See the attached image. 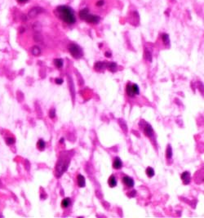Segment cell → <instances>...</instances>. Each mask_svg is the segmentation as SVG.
<instances>
[{"mask_svg":"<svg viewBox=\"0 0 204 218\" xmlns=\"http://www.w3.org/2000/svg\"><path fill=\"white\" fill-rule=\"evenodd\" d=\"M56 11H57L59 17L65 22L69 24V25H72V24L75 23L76 18L74 16V13L70 7L67 6H59L56 7Z\"/></svg>","mask_w":204,"mask_h":218,"instance_id":"obj_1","label":"cell"},{"mask_svg":"<svg viewBox=\"0 0 204 218\" xmlns=\"http://www.w3.org/2000/svg\"><path fill=\"white\" fill-rule=\"evenodd\" d=\"M69 53H71V55H72L74 58H77V59L81 58L83 55L82 48L77 44H74V43L70 44L69 46Z\"/></svg>","mask_w":204,"mask_h":218,"instance_id":"obj_2","label":"cell"},{"mask_svg":"<svg viewBox=\"0 0 204 218\" xmlns=\"http://www.w3.org/2000/svg\"><path fill=\"white\" fill-rule=\"evenodd\" d=\"M43 12V9L40 7H34L31 8L28 12V16L30 18H35L37 16H39L40 13Z\"/></svg>","mask_w":204,"mask_h":218,"instance_id":"obj_3","label":"cell"},{"mask_svg":"<svg viewBox=\"0 0 204 218\" xmlns=\"http://www.w3.org/2000/svg\"><path fill=\"white\" fill-rule=\"evenodd\" d=\"M100 20H101L100 16H96V15H92V14H89V15L87 16V18L85 19V21H87L89 23H93V24L99 23Z\"/></svg>","mask_w":204,"mask_h":218,"instance_id":"obj_4","label":"cell"},{"mask_svg":"<svg viewBox=\"0 0 204 218\" xmlns=\"http://www.w3.org/2000/svg\"><path fill=\"white\" fill-rule=\"evenodd\" d=\"M122 181H123V183H124L127 187H133V186H134V184H135V183H134L133 179H132L131 177H128V176L123 177Z\"/></svg>","mask_w":204,"mask_h":218,"instance_id":"obj_5","label":"cell"},{"mask_svg":"<svg viewBox=\"0 0 204 218\" xmlns=\"http://www.w3.org/2000/svg\"><path fill=\"white\" fill-rule=\"evenodd\" d=\"M181 179L184 185H187L190 181V173L189 172H184L181 175Z\"/></svg>","mask_w":204,"mask_h":218,"instance_id":"obj_6","label":"cell"},{"mask_svg":"<svg viewBox=\"0 0 204 218\" xmlns=\"http://www.w3.org/2000/svg\"><path fill=\"white\" fill-rule=\"evenodd\" d=\"M113 167L114 169H120L122 167V162L118 157L114 159V161L113 163Z\"/></svg>","mask_w":204,"mask_h":218,"instance_id":"obj_7","label":"cell"},{"mask_svg":"<svg viewBox=\"0 0 204 218\" xmlns=\"http://www.w3.org/2000/svg\"><path fill=\"white\" fill-rule=\"evenodd\" d=\"M89 10L87 8H83V9H82L81 11L79 12V17L82 19V20H84L85 21V19L87 18V16L89 15Z\"/></svg>","mask_w":204,"mask_h":218,"instance_id":"obj_8","label":"cell"},{"mask_svg":"<svg viewBox=\"0 0 204 218\" xmlns=\"http://www.w3.org/2000/svg\"><path fill=\"white\" fill-rule=\"evenodd\" d=\"M78 185L79 187H84L86 185V181H85V177L82 175H78Z\"/></svg>","mask_w":204,"mask_h":218,"instance_id":"obj_9","label":"cell"},{"mask_svg":"<svg viewBox=\"0 0 204 218\" xmlns=\"http://www.w3.org/2000/svg\"><path fill=\"white\" fill-rule=\"evenodd\" d=\"M109 185H110V187H115L117 186V180H116V177L113 176V175H112V176L109 178V181H108Z\"/></svg>","mask_w":204,"mask_h":218,"instance_id":"obj_10","label":"cell"},{"mask_svg":"<svg viewBox=\"0 0 204 218\" xmlns=\"http://www.w3.org/2000/svg\"><path fill=\"white\" fill-rule=\"evenodd\" d=\"M145 134L148 136H152L154 135V131L153 128L151 127L150 125H147L146 127L145 128Z\"/></svg>","mask_w":204,"mask_h":218,"instance_id":"obj_11","label":"cell"},{"mask_svg":"<svg viewBox=\"0 0 204 218\" xmlns=\"http://www.w3.org/2000/svg\"><path fill=\"white\" fill-rule=\"evenodd\" d=\"M127 93L129 97H134V92H133V89H132V84L128 83L127 85Z\"/></svg>","mask_w":204,"mask_h":218,"instance_id":"obj_12","label":"cell"},{"mask_svg":"<svg viewBox=\"0 0 204 218\" xmlns=\"http://www.w3.org/2000/svg\"><path fill=\"white\" fill-rule=\"evenodd\" d=\"M37 147H38V149H39V150H43L44 149H45V147H46V143L44 142V141L42 140V139H40L39 141V142H38V144H37Z\"/></svg>","mask_w":204,"mask_h":218,"instance_id":"obj_13","label":"cell"},{"mask_svg":"<svg viewBox=\"0 0 204 218\" xmlns=\"http://www.w3.org/2000/svg\"><path fill=\"white\" fill-rule=\"evenodd\" d=\"M70 203H71L70 199L69 198H64V199L62 200V202H61V206H62V207H64V208H66L70 205Z\"/></svg>","mask_w":204,"mask_h":218,"instance_id":"obj_14","label":"cell"},{"mask_svg":"<svg viewBox=\"0 0 204 218\" xmlns=\"http://www.w3.org/2000/svg\"><path fill=\"white\" fill-rule=\"evenodd\" d=\"M31 51H32V54L34 55V56H39L41 53V50H40V48L38 46L33 47Z\"/></svg>","mask_w":204,"mask_h":218,"instance_id":"obj_15","label":"cell"},{"mask_svg":"<svg viewBox=\"0 0 204 218\" xmlns=\"http://www.w3.org/2000/svg\"><path fill=\"white\" fill-rule=\"evenodd\" d=\"M146 174H147V176H148L149 177H153L154 176V174H155L154 170L152 168H148L146 169Z\"/></svg>","mask_w":204,"mask_h":218,"instance_id":"obj_16","label":"cell"},{"mask_svg":"<svg viewBox=\"0 0 204 218\" xmlns=\"http://www.w3.org/2000/svg\"><path fill=\"white\" fill-rule=\"evenodd\" d=\"M55 65L58 68H61L63 66V60L62 59H55L54 60Z\"/></svg>","mask_w":204,"mask_h":218,"instance_id":"obj_17","label":"cell"},{"mask_svg":"<svg viewBox=\"0 0 204 218\" xmlns=\"http://www.w3.org/2000/svg\"><path fill=\"white\" fill-rule=\"evenodd\" d=\"M108 68L111 71V72H115V71L117 70V65L115 63L112 62L108 65Z\"/></svg>","mask_w":204,"mask_h":218,"instance_id":"obj_18","label":"cell"},{"mask_svg":"<svg viewBox=\"0 0 204 218\" xmlns=\"http://www.w3.org/2000/svg\"><path fill=\"white\" fill-rule=\"evenodd\" d=\"M132 89H133V92H134L135 96L136 95H138L140 93V88H139V86L137 84H136V83L132 84Z\"/></svg>","mask_w":204,"mask_h":218,"instance_id":"obj_19","label":"cell"},{"mask_svg":"<svg viewBox=\"0 0 204 218\" xmlns=\"http://www.w3.org/2000/svg\"><path fill=\"white\" fill-rule=\"evenodd\" d=\"M163 41L166 45H168L170 42V39H169V35L167 34H163Z\"/></svg>","mask_w":204,"mask_h":218,"instance_id":"obj_20","label":"cell"},{"mask_svg":"<svg viewBox=\"0 0 204 218\" xmlns=\"http://www.w3.org/2000/svg\"><path fill=\"white\" fill-rule=\"evenodd\" d=\"M172 156V147H171V145H168V147L167 149V158L171 159Z\"/></svg>","mask_w":204,"mask_h":218,"instance_id":"obj_21","label":"cell"},{"mask_svg":"<svg viewBox=\"0 0 204 218\" xmlns=\"http://www.w3.org/2000/svg\"><path fill=\"white\" fill-rule=\"evenodd\" d=\"M105 64L103 63V62H97L96 64V66H95V67H96V69H102V68L105 67Z\"/></svg>","mask_w":204,"mask_h":218,"instance_id":"obj_22","label":"cell"},{"mask_svg":"<svg viewBox=\"0 0 204 218\" xmlns=\"http://www.w3.org/2000/svg\"><path fill=\"white\" fill-rule=\"evenodd\" d=\"M49 116H50V118H55V116H56V110H55V109H51V110H50V112H49Z\"/></svg>","mask_w":204,"mask_h":218,"instance_id":"obj_23","label":"cell"},{"mask_svg":"<svg viewBox=\"0 0 204 218\" xmlns=\"http://www.w3.org/2000/svg\"><path fill=\"white\" fill-rule=\"evenodd\" d=\"M6 141H7V143L8 145H12V144L15 143V139L12 138V137H9V138H7V139L6 140Z\"/></svg>","mask_w":204,"mask_h":218,"instance_id":"obj_24","label":"cell"},{"mask_svg":"<svg viewBox=\"0 0 204 218\" xmlns=\"http://www.w3.org/2000/svg\"><path fill=\"white\" fill-rule=\"evenodd\" d=\"M104 3H105V0H99V1L96 3V6L101 7V6L104 5Z\"/></svg>","mask_w":204,"mask_h":218,"instance_id":"obj_25","label":"cell"},{"mask_svg":"<svg viewBox=\"0 0 204 218\" xmlns=\"http://www.w3.org/2000/svg\"><path fill=\"white\" fill-rule=\"evenodd\" d=\"M64 80L62 79H56V84H62Z\"/></svg>","mask_w":204,"mask_h":218,"instance_id":"obj_26","label":"cell"},{"mask_svg":"<svg viewBox=\"0 0 204 218\" xmlns=\"http://www.w3.org/2000/svg\"><path fill=\"white\" fill-rule=\"evenodd\" d=\"M34 25V29H35V30H37V29H41L40 24H39V23H35Z\"/></svg>","mask_w":204,"mask_h":218,"instance_id":"obj_27","label":"cell"},{"mask_svg":"<svg viewBox=\"0 0 204 218\" xmlns=\"http://www.w3.org/2000/svg\"><path fill=\"white\" fill-rule=\"evenodd\" d=\"M105 56L106 57H111V53H110V51H106V53H105Z\"/></svg>","mask_w":204,"mask_h":218,"instance_id":"obj_28","label":"cell"},{"mask_svg":"<svg viewBox=\"0 0 204 218\" xmlns=\"http://www.w3.org/2000/svg\"><path fill=\"white\" fill-rule=\"evenodd\" d=\"M17 1L19 3H27L28 1H29V0H17Z\"/></svg>","mask_w":204,"mask_h":218,"instance_id":"obj_29","label":"cell"},{"mask_svg":"<svg viewBox=\"0 0 204 218\" xmlns=\"http://www.w3.org/2000/svg\"><path fill=\"white\" fill-rule=\"evenodd\" d=\"M63 141H65V139H63V138H61V139H60V143H62V142H63Z\"/></svg>","mask_w":204,"mask_h":218,"instance_id":"obj_30","label":"cell"}]
</instances>
